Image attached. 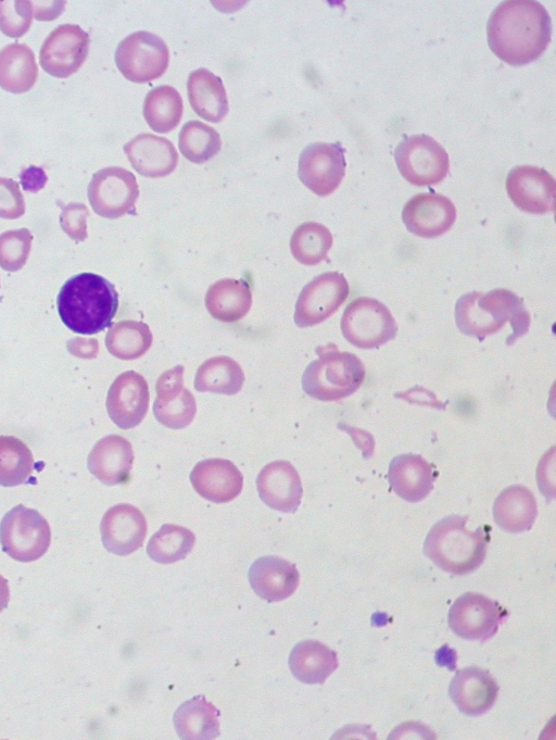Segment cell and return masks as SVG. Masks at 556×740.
I'll return each instance as SVG.
<instances>
[{
    "mask_svg": "<svg viewBox=\"0 0 556 740\" xmlns=\"http://www.w3.org/2000/svg\"><path fill=\"white\" fill-rule=\"evenodd\" d=\"M261 500L269 507L294 513L301 504L303 488L299 473L288 461H274L265 465L256 477Z\"/></svg>",
    "mask_w": 556,
    "mask_h": 740,
    "instance_id": "20",
    "label": "cell"
},
{
    "mask_svg": "<svg viewBox=\"0 0 556 740\" xmlns=\"http://www.w3.org/2000/svg\"><path fill=\"white\" fill-rule=\"evenodd\" d=\"M394 159L402 176L415 186L441 183L450 168L445 149L428 135L405 137L394 150Z\"/></svg>",
    "mask_w": 556,
    "mask_h": 740,
    "instance_id": "8",
    "label": "cell"
},
{
    "mask_svg": "<svg viewBox=\"0 0 556 740\" xmlns=\"http://www.w3.org/2000/svg\"><path fill=\"white\" fill-rule=\"evenodd\" d=\"M205 306L217 321L233 323L243 318L252 305V292L242 279L224 278L210 286Z\"/></svg>",
    "mask_w": 556,
    "mask_h": 740,
    "instance_id": "30",
    "label": "cell"
},
{
    "mask_svg": "<svg viewBox=\"0 0 556 740\" xmlns=\"http://www.w3.org/2000/svg\"><path fill=\"white\" fill-rule=\"evenodd\" d=\"M33 16L29 0L0 1V30L9 37H22L29 29Z\"/></svg>",
    "mask_w": 556,
    "mask_h": 740,
    "instance_id": "42",
    "label": "cell"
},
{
    "mask_svg": "<svg viewBox=\"0 0 556 740\" xmlns=\"http://www.w3.org/2000/svg\"><path fill=\"white\" fill-rule=\"evenodd\" d=\"M338 666L337 652L317 640L296 643L289 656L292 675L306 685H323Z\"/></svg>",
    "mask_w": 556,
    "mask_h": 740,
    "instance_id": "28",
    "label": "cell"
},
{
    "mask_svg": "<svg viewBox=\"0 0 556 740\" xmlns=\"http://www.w3.org/2000/svg\"><path fill=\"white\" fill-rule=\"evenodd\" d=\"M506 190L513 203L523 212L545 214L555 210L556 181L542 167L515 166L506 177Z\"/></svg>",
    "mask_w": 556,
    "mask_h": 740,
    "instance_id": "14",
    "label": "cell"
},
{
    "mask_svg": "<svg viewBox=\"0 0 556 740\" xmlns=\"http://www.w3.org/2000/svg\"><path fill=\"white\" fill-rule=\"evenodd\" d=\"M33 235L27 228L7 230L0 235V266L8 272L21 269L29 255Z\"/></svg>",
    "mask_w": 556,
    "mask_h": 740,
    "instance_id": "41",
    "label": "cell"
},
{
    "mask_svg": "<svg viewBox=\"0 0 556 740\" xmlns=\"http://www.w3.org/2000/svg\"><path fill=\"white\" fill-rule=\"evenodd\" d=\"M219 711L204 695L180 704L174 714V726L180 739L212 740L220 735Z\"/></svg>",
    "mask_w": 556,
    "mask_h": 740,
    "instance_id": "29",
    "label": "cell"
},
{
    "mask_svg": "<svg viewBox=\"0 0 556 740\" xmlns=\"http://www.w3.org/2000/svg\"><path fill=\"white\" fill-rule=\"evenodd\" d=\"M194 534L182 526L164 524L150 538L147 553L160 564H172L184 560L193 549Z\"/></svg>",
    "mask_w": 556,
    "mask_h": 740,
    "instance_id": "36",
    "label": "cell"
},
{
    "mask_svg": "<svg viewBox=\"0 0 556 740\" xmlns=\"http://www.w3.org/2000/svg\"><path fill=\"white\" fill-rule=\"evenodd\" d=\"M34 17L38 21H52L64 11L66 1H31Z\"/></svg>",
    "mask_w": 556,
    "mask_h": 740,
    "instance_id": "46",
    "label": "cell"
},
{
    "mask_svg": "<svg viewBox=\"0 0 556 740\" xmlns=\"http://www.w3.org/2000/svg\"><path fill=\"white\" fill-rule=\"evenodd\" d=\"M147 530L142 512L128 503L110 507L100 524L104 548L116 555H128L141 548Z\"/></svg>",
    "mask_w": 556,
    "mask_h": 740,
    "instance_id": "18",
    "label": "cell"
},
{
    "mask_svg": "<svg viewBox=\"0 0 556 740\" xmlns=\"http://www.w3.org/2000/svg\"><path fill=\"white\" fill-rule=\"evenodd\" d=\"M345 149L340 142H313L299 158L298 175L311 191L319 197L332 193L345 174Z\"/></svg>",
    "mask_w": 556,
    "mask_h": 740,
    "instance_id": "12",
    "label": "cell"
},
{
    "mask_svg": "<svg viewBox=\"0 0 556 740\" xmlns=\"http://www.w3.org/2000/svg\"><path fill=\"white\" fill-rule=\"evenodd\" d=\"M187 91L190 105L200 117L218 123L228 114L229 103L223 80L211 71H192Z\"/></svg>",
    "mask_w": 556,
    "mask_h": 740,
    "instance_id": "27",
    "label": "cell"
},
{
    "mask_svg": "<svg viewBox=\"0 0 556 740\" xmlns=\"http://www.w3.org/2000/svg\"><path fill=\"white\" fill-rule=\"evenodd\" d=\"M33 467V453L26 443L13 436H0V486L26 482Z\"/></svg>",
    "mask_w": 556,
    "mask_h": 740,
    "instance_id": "39",
    "label": "cell"
},
{
    "mask_svg": "<svg viewBox=\"0 0 556 740\" xmlns=\"http://www.w3.org/2000/svg\"><path fill=\"white\" fill-rule=\"evenodd\" d=\"M25 213V202L18 184L0 177V218L15 220Z\"/></svg>",
    "mask_w": 556,
    "mask_h": 740,
    "instance_id": "44",
    "label": "cell"
},
{
    "mask_svg": "<svg viewBox=\"0 0 556 740\" xmlns=\"http://www.w3.org/2000/svg\"><path fill=\"white\" fill-rule=\"evenodd\" d=\"M56 304L67 328L77 334L93 335L111 326L118 309V294L106 278L80 273L62 286Z\"/></svg>",
    "mask_w": 556,
    "mask_h": 740,
    "instance_id": "2",
    "label": "cell"
},
{
    "mask_svg": "<svg viewBox=\"0 0 556 740\" xmlns=\"http://www.w3.org/2000/svg\"><path fill=\"white\" fill-rule=\"evenodd\" d=\"M150 402L148 382L142 375L127 371L118 375L106 396V411L122 429L138 426L147 415Z\"/></svg>",
    "mask_w": 556,
    "mask_h": 740,
    "instance_id": "16",
    "label": "cell"
},
{
    "mask_svg": "<svg viewBox=\"0 0 556 740\" xmlns=\"http://www.w3.org/2000/svg\"><path fill=\"white\" fill-rule=\"evenodd\" d=\"M193 489L214 503L236 499L243 487V476L229 460L206 459L198 462L190 473Z\"/></svg>",
    "mask_w": 556,
    "mask_h": 740,
    "instance_id": "22",
    "label": "cell"
},
{
    "mask_svg": "<svg viewBox=\"0 0 556 740\" xmlns=\"http://www.w3.org/2000/svg\"><path fill=\"white\" fill-rule=\"evenodd\" d=\"M89 43V35L80 26L59 25L45 39L39 52V63L49 75L67 78L86 61Z\"/></svg>",
    "mask_w": 556,
    "mask_h": 740,
    "instance_id": "13",
    "label": "cell"
},
{
    "mask_svg": "<svg viewBox=\"0 0 556 740\" xmlns=\"http://www.w3.org/2000/svg\"><path fill=\"white\" fill-rule=\"evenodd\" d=\"M552 20L538 1L501 2L486 23V38L492 52L513 66L535 61L547 49Z\"/></svg>",
    "mask_w": 556,
    "mask_h": 740,
    "instance_id": "1",
    "label": "cell"
},
{
    "mask_svg": "<svg viewBox=\"0 0 556 740\" xmlns=\"http://www.w3.org/2000/svg\"><path fill=\"white\" fill-rule=\"evenodd\" d=\"M478 303L502 319L509 322L513 334L507 338V344H513L519 337L526 335L530 327V314L523 301L516 293L507 289H493L488 293H479Z\"/></svg>",
    "mask_w": 556,
    "mask_h": 740,
    "instance_id": "34",
    "label": "cell"
},
{
    "mask_svg": "<svg viewBox=\"0 0 556 740\" xmlns=\"http://www.w3.org/2000/svg\"><path fill=\"white\" fill-rule=\"evenodd\" d=\"M124 151L131 166L140 175L150 178L169 175L178 163L173 142L149 133L137 135L124 145Z\"/></svg>",
    "mask_w": 556,
    "mask_h": 740,
    "instance_id": "24",
    "label": "cell"
},
{
    "mask_svg": "<svg viewBox=\"0 0 556 740\" xmlns=\"http://www.w3.org/2000/svg\"><path fill=\"white\" fill-rule=\"evenodd\" d=\"M51 529L36 510L18 504L4 514L0 522L2 551L18 562L40 559L49 549Z\"/></svg>",
    "mask_w": 556,
    "mask_h": 740,
    "instance_id": "5",
    "label": "cell"
},
{
    "mask_svg": "<svg viewBox=\"0 0 556 740\" xmlns=\"http://www.w3.org/2000/svg\"><path fill=\"white\" fill-rule=\"evenodd\" d=\"M302 376L306 394L319 401H339L353 394L365 379V366L353 353L339 351L334 344L318 347Z\"/></svg>",
    "mask_w": 556,
    "mask_h": 740,
    "instance_id": "4",
    "label": "cell"
},
{
    "mask_svg": "<svg viewBox=\"0 0 556 740\" xmlns=\"http://www.w3.org/2000/svg\"><path fill=\"white\" fill-rule=\"evenodd\" d=\"M350 287L338 272L314 277L301 290L295 303L294 323L299 327L317 325L331 316L346 300Z\"/></svg>",
    "mask_w": 556,
    "mask_h": 740,
    "instance_id": "11",
    "label": "cell"
},
{
    "mask_svg": "<svg viewBox=\"0 0 556 740\" xmlns=\"http://www.w3.org/2000/svg\"><path fill=\"white\" fill-rule=\"evenodd\" d=\"M10 590L8 580L0 575V613L8 606Z\"/></svg>",
    "mask_w": 556,
    "mask_h": 740,
    "instance_id": "48",
    "label": "cell"
},
{
    "mask_svg": "<svg viewBox=\"0 0 556 740\" xmlns=\"http://www.w3.org/2000/svg\"><path fill=\"white\" fill-rule=\"evenodd\" d=\"M87 192L92 210L102 217L114 220L136 213L139 186L126 168L109 166L96 172Z\"/></svg>",
    "mask_w": 556,
    "mask_h": 740,
    "instance_id": "10",
    "label": "cell"
},
{
    "mask_svg": "<svg viewBox=\"0 0 556 740\" xmlns=\"http://www.w3.org/2000/svg\"><path fill=\"white\" fill-rule=\"evenodd\" d=\"M184 366L165 371L156 380L153 413L159 423L172 429L187 427L197 413V403L189 389L184 387Z\"/></svg>",
    "mask_w": 556,
    "mask_h": 740,
    "instance_id": "15",
    "label": "cell"
},
{
    "mask_svg": "<svg viewBox=\"0 0 556 740\" xmlns=\"http://www.w3.org/2000/svg\"><path fill=\"white\" fill-rule=\"evenodd\" d=\"M115 63L122 75L134 83H148L161 77L169 64V50L157 35L139 30L117 46Z\"/></svg>",
    "mask_w": 556,
    "mask_h": 740,
    "instance_id": "7",
    "label": "cell"
},
{
    "mask_svg": "<svg viewBox=\"0 0 556 740\" xmlns=\"http://www.w3.org/2000/svg\"><path fill=\"white\" fill-rule=\"evenodd\" d=\"M243 382L241 366L225 355L206 360L199 366L194 377V388L199 392L232 396L241 390Z\"/></svg>",
    "mask_w": 556,
    "mask_h": 740,
    "instance_id": "32",
    "label": "cell"
},
{
    "mask_svg": "<svg viewBox=\"0 0 556 740\" xmlns=\"http://www.w3.org/2000/svg\"><path fill=\"white\" fill-rule=\"evenodd\" d=\"M134 457L132 446L126 438L110 435L93 446L87 465L102 484L114 486L128 480Z\"/></svg>",
    "mask_w": 556,
    "mask_h": 740,
    "instance_id": "23",
    "label": "cell"
},
{
    "mask_svg": "<svg viewBox=\"0 0 556 740\" xmlns=\"http://www.w3.org/2000/svg\"><path fill=\"white\" fill-rule=\"evenodd\" d=\"M248 577L255 594L267 602H279L291 597L300 582L296 566L276 555L256 559Z\"/></svg>",
    "mask_w": 556,
    "mask_h": 740,
    "instance_id": "21",
    "label": "cell"
},
{
    "mask_svg": "<svg viewBox=\"0 0 556 740\" xmlns=\"http://www.w3.org/2000/svg\"><path fill=\"white\" fill-rule=\"evenodd\" d=\"M332 246V235L323 224L306 222L293 231L290 250L293 258L304 265H316L327 258Z\"/></svg>",
    "mask_w": 556,
    "mask_h": 740,
    "instance_id": "37",
    "label": "cell"
},
{
    "mask_svg": "<svg viewBox=\"0 0 556 740\" xmlns=\"http://www.w3.org/2000/svg\"><path fill=\"white\" fill-rule=\"evenodd\" d=\"M180 153L190 162L201 164L214 158L222 148L216 129L200 121L185 123L178 136Z\"/></svg>",
    "mask_w": 556,
    "mask_h": 740,
    "instance_id": "40",
    "label": "cell"
},
{
    "mask_svg": "<svg viewBox=\"0 0 556 740\" xmlns=\"http://www.w3.org/2000/svg\"><path fill=\"white\" fill-rule=\"evenodd\" d=\"M388 479L400 498L417 503L431 492L435 477L432 466L421 455L404 453L391 460Z\"/></svg>",
    "mask_w": 556,
    "mask_h": 740,
    "instance_id": "25",
    "label": "cell"
},
{
    "mask_svg": "<svg viewBox=\"0 0 556 740\" xmlns=\"http://www.w3.org/2000/svg\"><path fill=\"white\" fill-rule=\"evenodd\" d=\"M98 341L96 339L74 338L67 342V350L78 358L92 359L98 354Z\"/></svg>",
    "mask_w": 556,
    "mask_h": 740,
    "instance_id": "47",
    "label": "cell"
},
{
    "mask_svg": "<svg viewBox=\"0 0 556 740\" xmlns=\"http://www.w3.org/2000/svg\"><path fill=\"white\" fill-rule=\"evenodd\" d=\"M38 66L31 49L24 43H10L0 51V87L12 93L33 88Z\"/></svg>",
    "mask_w": 556,
    "mask_h": 740,
    "instance_id": "31",
    "label": "cell"
},
{
    "mask_svg": "<svg viewBox=\"0 0 556 740\" xmlns=\"http://www.w3.org/2000/svg\"><path fill=\"white\" fill-rule=\"evenodd\" d=\"M509 612L489 597L465 592L451 605L448 627L459 638L485 642L496 635Z\"/></svg>",
    "mask_w": 556,
    "mask_h": 740,
    "instance_id": "9",
    "label": "cell"
},
{
    "mask_svg": "<svg viewBox=\"0 0 556 740\" xmlns=\"http://www.w3.org/2000/svg\"><path fill=\"white\" fill-rule=\"evenodd\" d=\"M20 180L25 191L38 192L46 186L48 176L42 167L30 165L20 173Z\"/></svg>",
    "mask_w": 556,
    "mask_h": 740,
    "instance_id": "45",
    "label": "cell"
},
{
    "mask_svg": "<svg viewBox=\"0 0 556 740\" xmlns=\"http://www.w3.org/2000/svg\"><path fill=\"white\" fill-rule=\"evenodd\" d=\"M344 338L359 349H374L395 338L396 322L390 310L380 301L358 297L344 310L341 317Z\"/></svg>",
    "mask_w": 556,
    "mask_h": 740,
    "instance_id": "6",
    "label": "cell"
},
{
    "mask_svg": "<svg viewBox=\"0 0 556 740\" xmlns=\"http://www.w3.org/2000/svg\"><path fill=\"white\" fill-rule=\"evenodd\" d=\"M402 220L408 231L422 238L445 234L455 223L456 208L445 196L422 192L403 208Z\"/></svg>",
    "mask_w": 556,
    "mask_h": 740,
    "instance_id": "17",
    "label": "cell"
},
{
    "mask_svg": "<svg viewBox=\"0 0 556 740\" xmlns=\"http://www.w3.org/2000/svg\"><path fill=\"white\" fill-rule=\"evenodd\" d=\"M152 333L146 323L121 321L114 324L105 336L109 352L121 360L142 356L152 344Z\"/></svg>",
    "mask_w": 556,
    "mask_h": 740,
    "instance_id": "35",
    "label": "cell"
},
{
    "mask_svg": "<svg viewBox=\"0 0 556 740\" xmlns=\"http://www.w3.org/2000/svg\"><path fill=\"white\" fill-rule=\"evenodd\" d=\"M478 291L462 296L455 306V321L458 329L466 336L482 341L497 333L505 323L478 303Z\"/></svg>",
    "mask_w": 556,
    "mask_h": 740,
    "instance_id": "38",
    "label": "cell"
},
{
    "mask_svg": "<svg viewBox=\"0 0 556 740\" xmlns=\"http://www.w3.org/2000/svg\"><path fill=\"white\" fill-rule=\"evenodd\" d=\"M538 516L533 493L525 486L511 485L500 492L493 504V517L497 526L518 534L532 528Z\"/></svg>",
    "mask_w": 556,
    "mask_h": 740,
    "instance_id": "26",
    "label": "cell"
},
{
    "mask_svg": "<svg viewBox=\"0 0 556 740\" xmlns=\"http://www.w3.org/2000/svg\"><path fill=\"white\" fill-rule=\"evenodd\" d=\"M184 111L180 93L163 85L148 92L143 102V117L155 131L166 134L177 127Z\"/></svg>",
    "mask_w": 556,
    "mask_h": 740,
    "instance_id": "33",
    "label": "cell"
},
{
    "mask_svg": "<svg viewBox=\"0 0 556 740\" xmlns=\"http://www.w3.org/2000/svg\"><path fill=\"white\" fill-rule=\"evenodd\" d=\"M467 515H448L437 522L424 542V553L440 569L466 575L483 563L489 535L482 527L466 528Z\"/></svg>",
    "mask_w": 556,
    "mask_h": 740,
    "instance_id": "3",
    "label": "cell"
},
{
    "mask_svg": "<svg viewBox=\"0 0 556 740\" xmlns=\"http://www.w3.org/2000/svg\"><path fill=\"white\" fill-rule=\"evenodd\" d=\"M498 690L497 681L488 669L472 665L456 672L448 695L463 714L478 717L492 708Z\"/></svg>",
    "mask_w": 556,
    "mask_h": 740,
    "instance_id": "19",
    "label": "cell"
},
{
    "mask_svg": "<svg viewBox=\"0 0 556 740\" xmlns=\"http://www.w3.org/2000/svg\"><path fill=\"white\" fill-rule=\"evenodd\" d=\"M60 224L63 231L73 240L84 241L87 236V217L89 211L84 203L71 202L60 204Z\"/></svg>",
    "mask_w": 556,
    "mask_h": 740,
    "instance_id": "43",
    "label": "cell"
}]
</instances>
